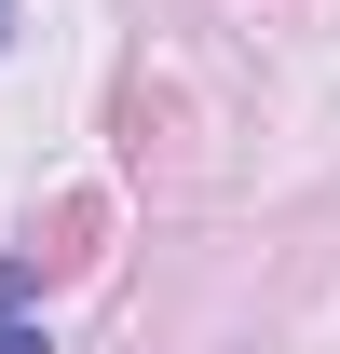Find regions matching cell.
Wrapping results in <instances>:
<instances>
[{
	"instance_id": "cell-1",
	"label": "cell",
	"mask_w": 340,
	"mask_h": 354,
	"mask_svg": "<svg viewBox=\"0 0 340 354\" xmlns=\"http://www.w3.org/2000/svg\"><path fill=\"white\" fill-rule=\"evenodd\" d=\"M0 354H55L41 327H28V272H14V259H0Z\"/></svg>"
}]
</instances>
